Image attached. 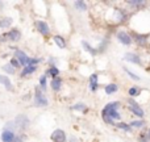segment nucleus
Segmentation results:
<instances>
[{
	"instance_id": "72a5a7b5",
	"label": "nucleus",
	"mask_w": 150,
	"mask_h": 142,
	"mask_svg": "<svg viewBox=\"0 0 150 142\" xmlns=\"http://www.w3.org/2000/svg\"><path fill=\"white\" fill-rule=\"evenodd\" d=\"M25 140H26L25 133H17V136H16L13 142H25Z\"/></svg>"
},
{
	"instance_id": "0eeeda50",
	"label": "nucleus",
	"mask_w": 150,
	"mask_h": 142,
	"mask_svg": "<svg viewBox=\"0 0 150 142\" xmlns=\"http://www.w3.org/2000/svg\"><path fill=\"white\" fill-rule=\"evenodd\" d=\"M112 18L116 24H122L129 18V15L124 8H113V17Z\"/></svg>"
},
{
	"instance_id": "c85d7f7f",
	"label": "nucleus",
	"mask_w": 150,
	"mask_h": 142,
	"mask_svg": "<svg viewBox=\"0 0 150 142\" xmlns=\"http://www.w3.org/2000/svg\"><path fill=\"white\" fill-rule=\"evenodd\" d=\"M115 126L119 128V129H121V130H124V132H127V133L132 132V126H130L129 124H127V122L119 121V122H116V124H115Z\"/></svg>"
},
{
	"instance_id": "20e7f679",
	"label": "nucleus",
	"mask_w": 150,
	"mask_h": 142,
	"mask_svg": "<svg viewBox=\"0 0 150 142\" xmlns=\"http://www.w3.org/2000/svg\"><path fill=\"white\" fill-rule=\"evenodd\" d=\"M33 103H34V105L38 107V108H45V107L49 105V99H47L46 93H45L44 91L40 90L38 85H37L36 90H34Z\"/></svg>"
},
{
	"instance_id": "1a4fd4ad",
	"label": "nucleus",
	"mask_w": 150,
	"mask_h": 142,
	"mask_svg": "<svg viewBox=\"0 0 150 142\" xmlns=\"http://www.w3.org/2000/svg\"><path fill=\"white\" fill-rule=\"evenodd\" d=\"M132 38H133V42H136L138 46H146L149 44V34L146 33L132 32Z\"/></svg>"
},
{
	"instance_id": "9b49d317",
	"label": "nucleus",
	"mask_w": 150,
	"mask_h": 142,
	"mask_svg": "<svg viewBox=\"0 0 150 142\" xmlns=\"http://www.w3.org/2000/svg\"><path fill=\"white\" fill-rule=\"evenodd\" d=\"M52 142H67V134L63 129H55L50 134Z\"/></svg>"
},
{
	"instance_id": "a878e982",
	"label": "nucleus",
	"mask_w": 150,
	"mask_h": 142,
	"mask_svg": "<svg viewBox=\"0 0 150 142\" xmlns=\"http://www.w3.org/2000/svg\"><path fill=\"white\" fill-rule=\"evenodd\" d=\"M71 111H75V112H80V113H86L88 111V107L84 103H76L71 107Z\"/></svg>"
},
{
	"instance_id": "dca6fc26",
	"label": "nucleus",
	"mask_w": 150,
	"mask_h": 142,
	"mask_svg": "<svg viewBox=\"0 0 150 142\" xmlns=\"http://www.w3.org/2000/svg\"><path fill=\"white\" fill-rule=\"evenodd\" d=\"M49 85H50V88H52V91H54V92H59V91L62 90V85H63L62 78L58 76V78H54V79H50Z\"/></svg>"
},
{
	"instance_id": "2f4dec72",
	"label": "nucleus",
	"mask_w": 150,
	"mask_h": 142,
	"mask_svg": "<svg viewBox=\"0 0 150 142\" xmlns=\"http://www.w3.org/2000/svg\"><path fill=\"white\" fill-rule=\"evenodd\" d=\"M8 63H9L11 66H13V67L16 69V70H18V69H21V65H20V62H18L17 59H16L15 57H12L9 61H8Z\"/></svg>"
},
{
	"instance_id": "473e14b6",
	"label": "nucleus",
	"mask_w": 150,
	"mask_h": 142,
	"mask_svg": "<svg viewBox=\"0 0 150 142\" xmlns=\"http://www.w3.org/2000/svg\"><path fill=\"white\" fill-rule=\"evenodd\" d=\"M124 71L127 72V75H128V76H129V78H132L133 80H140V76H138V75H136L133 71H130L128 67H124Z\"/></svg>"
},
{
	"instance_id": "4468645a",
	"label": "nucleus",
	"mask_w": 150,
	"mask_h": 142,
	"mask_svg": "<svg viewBox=\"0 0 150 142\" xmlns=\"http://www.w3.org/2000/svg\"><path fill=\"white\" fill-rule=\"evenodd\" d=\"M16 136H17V133L13 132V130L3 129L1 134H0V140H1V142H13Z\"/></svg>"
},
{
	"instance_id": "f257e3e1",
	"label": "nucleus",
	"mask_w": 150,
	"mask_h": 142,
	"mask_svg": "<svg viewBox=\"0 0 150 142\" xmlns=\"http://www.w3.org/2000/svg\"><path fill=\"white\" fill-rule=\"evenodd\" d=\"M121 107L120 101H111V103L105 104L104 108L101 109V119L105 124L115 125V121H120L121 120V114L119 112V108Z\"/></svg>"
},
{
	"instance_id": "cd10ccee",
	"label": "nucleus",
	"mask_w": 150,
	"mask_h": 142,
	"mask_svg": "<svg viewBox=\"0 0 150 142\" xmlns=\"http://www.w3.org/2000/svg\"><path fill=\"white\" fill-rule=\"evenodd\" d=\"M11 25H12V18L11 17L0 18V29H9Z\"/></svg>"
},
{
	"instance_id": "f8f14e48",
	"label": "nucleus",
	"mask_w": 150,
	"mask_h": 142,
	"mask_svg": "<svg viewBox=\"0 0 150 142\" xmlns=\"http://www.w3.org/2000/svg\"><path fill=\"white\" fill-rule=\"evenodd\" d=\"M32 5L33 7H37V5H40V8H33V11H34V13L36 15H38V16H46L47 15V3L46 1H38V4H37V1H33L32 3Z\"/></svg>"
},
{
	"instance_id": "412c9836",
	"label": "nucleus",
	"mask_w": 150,
	"mask_h": 142,
	"mask_svg": "<svg viewBox=\"0 0 150 142\" xmlns=\"http://www.w3.org/2000/svg\"><path fill=\"white\" fill-rule=\"evenodd\" d=\"M82 47H83V50H84V52H87L88 54L92 55V57H95V55L99 54L98 49H96V47H93L92 45H91L90 42H87V41H82Z\"/></svg>"
},
{
	"instance_id": "aec40b11",
	"label": "nucleus",
	"mask_w": 150,
	"mask_h": 142,
	"mask_svg": "<svg viewBox=\"0 0 150 142\" xmlns=\"http://www.w3.org/2000/svg\"><path fill=\"white\" fill-rule=\"evenodd\" d=\"M61 74V70L57 67V66H49L47 70L45 71V75H46L49 79H54V78H58Z\"/></svg>"
},
{
	"instance_id": "c9c22d12",
	"label": "nucleus",
	"mask_w": 150,
	"mask_h": 142,
	"mask_svg": "<svg viewBox=\"0 0 150 142\" xmlns=\"http://www.w3.org/2000/svg\"><path fill=\"white\" fill-rule=\"evenodd\" d=\"M67 142H79V141H78V138H76V137H74V136H73V137L67 138Z\"/></svg>"
},
{
	"instance_id": "ddd939ff",
	"label": "nucleus",
	"mask_w": 150,
	"mask_h": 142,
	"mask_svg": "<svg viewBox=\"0 0 150 142\" xmlns=\"http://www.w3.org/2000/svg\"><path fill=\"white\" fill-rule=\"evenodd\" d=\"M88 88L91 92H96L99 90V75L96 72L91 74L88 78Z\"/></svg>"
},
{
	"instance_id": "5701e85b",
	"label": "nucleus",
	"mask_w": 150,
	"mask_h": 142,
	"mask_svg": "<svg viewBox=\"0 0 150 142\" xmlns=\"http://www.w3.org/2000/svg\"><path fill=\"white\" fill-rule=\"evenodd\" d=\"M127 4L129 7H132L134 11H137V9H141L142 7H145L146 1H144V0H129V1H127Z\"/></svg>"
},
{
	"instance_id": "7c9ffc66",
	"label": "nucleus",
	"mask_w": 150,
	"mask_h": 142,
	"mask_svg": "<svg viewBox=\"0 0 150 142\" xmlns=\"http://www.w3.org/2000/svg\"><path fill=\"white\" fill-rule=\"evenodd\" d=\"M129 125L132 126V129L133 128H144L145 126V121L144 120H134V121H130Z\"/></svg>"
},
{
	"instance_id": "bb28decb",
	"label": "nucleus",
	"mask_w": 150,
	"mask_h": 142,
	"mask_svg": "<svg viewBox=\"0 0 150 142\" xmlns=\"http://www.w3.org/2000/svg\"><path fill=\"white\" fill-rule=\"evenodd\" d=\"M128 95H129L130 99H134L137 97V96L141 95V88L137 87V85H132V87L128 90Z\"/></svg>"
},
{
	"instance_id": "7ed1b4c3",
	"label": "nucleus",
	"mask_w": 150,
	"mask_h": 142,
	"mask_svg": "<svg viewBox=\"0 0 150 142\" xmlns=\"http://www.w3.org/2000/svg\"><path fill=\"white\" fill-rule=\"evenodd\" d=\"M21 30L17 28H12L9 30H5L0 36V42H18L21 40Z\"/></svg>"
},
{
	"instance_id": "f704fd0d",
	"label": "nucleus",
	"mask_w": 150,
	"mask_h": 142,
	"mask_svg": "<svg viewBox=\"0 0 150 142\" xmlns=\"http://www.w3.org/2000/svg\"><path fill=\"white\" fill-rule=\"evenodd\" d=\"M138 142H149L148 133H141V134L138 136Z\"/></svg>"
},
{
	"instance_id": "39448f33",
	"label": "nucleus",
	"mask_w": 150,
	"mask_h": 142,
	"mask_svg": "<svg viewBox=\"0 0 150 142\" xmlns=\"http://www.w3.org/2000/svg\"><path fill=\"white\" fill-rule=\"evenodd\" d=\"M34 25H36V30L38 32L42 37H49L50 34H52V28H50L49 23H46L44 18H38V20H36Z\"/></svg>"
},
{
	"instance_id": "6e6552de",
	"label": "nucleus",
	"mask_w": 150,
	"mask_h": 142,
	"mask_svg": "<svg viewBox=\"0 0 150 142\" xmlns=\"http://www.w3.org/2000/svg\"><path fill=\"white\" fill-rule=\"evenodd\" d=\"M116 37L119 40V42L124 46H130L133 44V38H132V34L128 33L127 30H119L116 33Z\"/></svg>"
},
{
	"instance_id": "9d476101",
	"label": "nucleus",
	"mask_w": 150,
	"mask_h": 142,
	"mask_svg": "<svg viewBox=\"0 0 150 142\" xmlns=\"http://www.w3.org/2000/svg\"><path fill=\"white\" fill-rule=\"evenodd\" d=\"M13 57H15L16 59L18 61V62H20L21 69L25 67V66H28L29 59H30V57H29V55L26 54L24 50H20V49H16L15 50V53H13Z\"/></svg>"
},
{
	"instance_id": "f3484780",
	"label": "nucleus",
	"mask_w": 150,
	"mask_h": 142,
	"mask_svg": "<svg viewBox=\"0 0 150 142\" xmlns=\"http://www.w3.org/2000/svg\"><path fill=\"white\" fill-rule=\"evenodd\" d=\"M53 42H54V45L57 47H59V49H66V47H67V41H66V38L62 34H54V36H53Z\"/></svg>"
},
{
	"instance_id": "4be33fe9",
	"label": "nucleus",
	"mask_w": 150,
	"mask_h": 142,
	"mask_svg": "<svg viewBox=\"0 0 150 142\" xmlns=\"http://www.w3.org/2000/svg\"><path fill=\"white\" fill-rule=\"evenodd\" d=\"M47 85H49V78H47L45 74H42L38 79V88L41 91H44V92H46Z\"/></svg>"
},
{
	"instance_id": "2eb2a0df",
	"label": "nucleus",
	"mask_w": 150,
	"mask_h": 142,
	"mask_svg": "<svg viewBox=\"0 0 150 142\" xmlns=\"http://www.w3.org/2000/svg\"><path fill=\"white\" fill-rule=\"evenodd\" d=\"M0 85H3V87H4L7 91H9V92H13V91H15V87H13V84H12V80H11L9 76H7V75L0 74Z\"/></svg>"
},
{
	"instance_id": "423d86ee",
	"label": "nucleus",
	"mask_w": 150,
	"mask_h": 142,
	"mask_svg": "<svg viewBox=\"0 0 150 142\" xmlns=\"http://www.w3.org/2000/svg\"><path fill=\"white\" fill-rule=\"evenodd\" d=\"M128 109H129V111L132 112L134 116H137L140 120H142L144 116H145L144 109L141 108V105L134 100V99H129V100H128Z\"/></svg>"
},
{
	"instance_id": "393cba45",
	"label": "nucleus",
	"mask_w": 150,
	"mask_h": 142,
	"mask_svg": "<svg viewBox=\"0 0 150 142\" xmlns=\"http://www.w3.org/2000/svg\"><path fill=\"white\" fill-rule=\"evenodd\" d=\"M117 91H119V85H117L116 83H108V84L104 87V92H105L107 95H113Z\"/></svg>"
},
{
	"instance_id": "a211bd4d",
	"label": "nucleus",
	"mask_w": 150,
	"mask_h": 142,
	"mask_svg": "<svg viewBox=\"0 0 150 142\" xmlns=\"http://www.w3.org/2000/svg\"><path fill=\"white\" fill-rule=\"evenodd\" d=\"M124 59L127 61V62H130V63H134V65H141V57L138 54H136V53H125L124 55Z\"/></svg>"
},
{
	"instance_id": "c756f323",
	"label": "nucleus",
	"mask_w": 150,
	"mask_h": 142,
	"mask_svg": "<svg viewBox=\"0 0 150 142\" xmlns=\"http://www.w3.org/2000/svg\"><path fill=\"white\" fill-rule=\"evenodd\" d=\"M1 70L5 72V74H8V75H13V74H16V69L13 67V66H11L9 63H5V65H3V67H1Z\"/></svg>"
},
{
	"instance_id": "b1692460",
	"label": "nucleus",
	"mask_w": 150,
	"mask_h": 142,
	"mask_svg": "<svg viewBox=\"0 0 150 142\" xmlns=\"http://www.w3.org/2000/svg\"><path fill=\"white\" fill-rule=\"evenodd\" d=\"M73 4H74V8L78 12H86V11L88 9V4L86 1H83V0H75Z\"/></svg>"
},
{
	"instance_id": "6ab92c4d",
	"label": "nucleus",
	"mask_w": 150,
	"mask_h": 142,
	"mask_svg": "<svg viewBox=\"0 0 150 142\" xmlns=\"http://www.w3.org/2000/svg\"><path fill=\"white\" fill-rule=\"evenodd\" d=\"M37 70H38V66H32V65H28V66H25V67L21 69V71H20V76H21V78L30 76V75H33Z\"/></svg>"
},
{
	"instance_id": "f03ea898",
	"label": "nucleus",
	"mask_w": 150,
	"mask_h": 142,
	"mask_svg": "<svg viewBox=\"0 0 150 142\" xmlns=\"http://www.w3.org/2000/svg\"><path fill=\"white\" fill-rule=\"evenodd\" d=\"M13 122H15V126H16V130L18 133H25L26 130L29 129V125H30V120L26 114L24 113H20L13 119Z\"/></svg>"
},
{
	"instance_id": "e433bc0d",
	"label": "nucleus",
	"mask_w": 150,
	"mask_h": 142,
	"mask_svg": "<svg viewBox=\"0 0 150 142\" xmlns=\"http://www.w3.org/2000/svg\"><path fill=\"white\" fill-rule=\"evenodd\" d=\"M146 133H148V137H149V141H150V129L148 130V132H146Z\"/></svg>"
}]
</instances>
